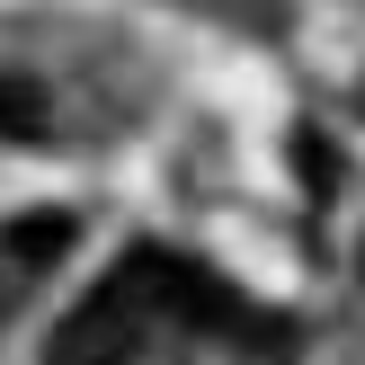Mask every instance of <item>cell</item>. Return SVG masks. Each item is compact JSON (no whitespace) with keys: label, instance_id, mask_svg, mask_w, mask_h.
I'll return each instance as SVG.
<instances>
[{"label":"cell","instance_id":"cell-1","mask_svg":"<svg viewBox=\"0 0 365 365\" xmlns=\"http://www.w3.org/2000/svg\"><path fill=\"white\" fill-rule=\"evenodd\" d=\"M160 312H178V321H250L196 259H178V250H134L107 285H89V294L53 321L45 365H134L152 348Z\"/></svg>","mask_w":365,"mask_h":365},{"label":"cell","instance_id":"cell-2","mask_svg":"<svg viewBox=\"0 0 365 365\" xmlns=\"http://www.w3.org/2000/svg\"><path fill=\"white\" fill-rule=\"evenodd\" d=\"M0 134L9 143H53V98L18 71H0Z\"/></svg>","mask_w":365,"mask_h":365},{"label":"cell","instance_id":"cell-3","mask_svg":"<svg viewBox=\"0 0 365 365\" xmlns=\"http://www.w3.org/2000/svg\"><path fill=\"white\" fill-rule=\"evenodd\" d=\"M71 232H81L71 214H18L0 250H9V259H27V267H45V259H63V250H71Z\"/></svg>","mask_w":365,"mask_h":365},{"label":"cell","instance_id":"cell-4","mask_svg":"<svg viewBox=\"0 0 365 365\" xmlns=\"http://www.w3.org/2000/svg\"><path fill=\"white\" fill-rule=\"evenodd\" d=\"M294 160H303V178H312V196H330V187H339V170H330V152H321V134H303V143H294Z\"/></svg>","mask_w":365,"mask_h":365}]
</instances>
